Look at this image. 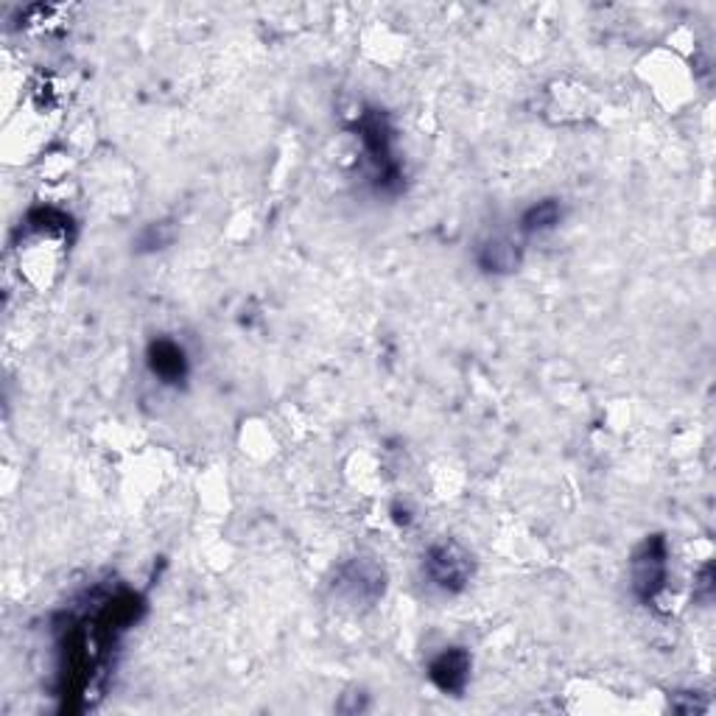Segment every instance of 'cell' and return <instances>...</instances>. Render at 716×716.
I'll return each mask as SVG.
<instances>
[{"instance_id": "cell-7", "label": "cell", "mask_w": 716, "mask_h": 716, "mask_svg": "<svg viewBox=\"0 0 716 716\" xmlns=\"http://www.w3.org/2000/svg\"><path fill=\"white\" fill-rule=\"evenodd\" d=\"M479 267L485 272H516L521 267V252L509 238H487L479 247Z\"/></svg>"}, {"instance_id": "cell-2", "label": "cell", "mask_w": 716, "mask_h": 716, "mask_svg": "<svg viewBox=\"0 0 716 716\" xmlns=\"http://www.w3.org/2000/svg\"><path fill=\"white\" fill-rule=\"evenodd\" d=\"M670 551L663 535H652L635 549L630 571H633V591L641 602H655L657 593L666 588V574H670Z\"/></svg>"}, {"instance_id": "cell-8", "label": "cell", "mask_w": 716, "mask_h": 716, "mask_svg": "<svg viewBox=\"0 0 716 716\" xmlns=\"http://www.w3.org/2000/svg\"><path fill=\"white\" fill-rule=\"evenodd\" d=\"M562 219V205L557 199H543L538 201V205H532V208L527 210V214L521 216V232H527V236H535V232H549L554 230L557 225H560Z\"/></svg>"}, {"instance_id": "cell-4", "label": "cell", "mask_w": 716, "mask_h": 716, "mask_svg": "<svg viewBox=\"0 0 716 716\" xmlns=\"http://www.w3.org/2000/svg\"><path fill=\"white\" fill-rule=\"evenodd\" d=\"M146 362L152 375L160 378L163 384H183L188 378V353L174 339H155V342L148 344Z\"/></svg>"}, {"instance_id": "cell-5", "label": "cell", "mask_w": 716, "mask_h": 716, "mask_svg": "<svg viewBox=\"0 0 716 716\" xmlns=\"http://www.w3.org/2000/svg\"><path fill=\"white\" fill-rule=\"evenodd\" d=\"M362 141L370 152V160L378 166V177L384 179V183L397 179V163L395 157H392V135L381 115H367V118L362 121Z\"/></svg>"}, {"instance_id": "cell-6", "label": "cell", "mask_w": 716, "mask_h": 716, "mask_svg": "<svg viewBox=\"0 0 716 716\" xmlns=\"http://www.w3.org/2000/svg\"><path fill=\"white\" fill-rule=\"evenodd\" d=\"M339 588H350L353 602H375L378 593H384V571L375 569L367 560H355L344 569Z\"/></svg>"}, {"instance_id": "cell-1", "label": "cell", "mask_w": 716, "mask_h": 716, "mask_svg": "<svg viewBox=\"0 0 716 716\" xmlns=\"http://www.w3.org/2000/svg\"><path fill=\"white\" fill-rule=\"evenodd\" d=\"M426 574L432 585H437L445 593H459L468 588L474 577V557L468 549L456 543V540H439L426 551Z\"/></svg>"}, {"instance_id": "cell-3", "label": "cell", "mask_w": 716, "mask_h": 716, "mask_svg": "<svg viewBox=\"0 0 716 716\" xmlns=\"http://www.w3.org/2000/svg\"><path fill=\"white\" fill-rule=\"evenodd\" d=\"M470 666H474L470 652L463 646H450L434 657L432 666H428V677L443 694H463L470 681Z\"/></svg>"}]
</instances>
